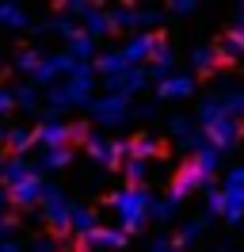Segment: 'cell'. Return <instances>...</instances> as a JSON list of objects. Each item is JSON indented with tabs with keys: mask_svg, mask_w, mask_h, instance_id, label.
I'll return each mask as SVG.
<instances>
[{
	"mask_svg": "<svg viewBox=\"0 0 244 252\" xmlns=\"http://www.w3.org/2000/svg\"><path fill=\"white\" fill-rule=\"evenodd\" d=\"M217 95L225 103V115H233L241 123L244 119V84H225V88H217Z\"/></svg>",
	"mask_w": 244,
	"mask_h": 252,
	"instance_id": "cell-25",
	"label": "cell"
},
{
	"mask_svg": "<svg viewBox=\"0 0 244 252\" xmlns=\"http://www.w3.org/2000/svg\"><path fill=\"white\" fill-rule=\"evenodd\" d=\"M12 229H15V221L4 214V206H0V241H12Z\"/></svg>",
	"mask_w": 244,
	"mask_h": 252,
	"instance_id": "cell-41",
	"label": "cell"
},
{
	"mask_svg": "<svg viewBox=\"0 0 244 252\" xmlns=\"http://www.w3.org/2000/svg\"><path fill=\"white\" fill-rule=\"evenodd\" d=\"M92 84H95V69L80 62L73 77H65V80H58V84L46 88V107H50V115L73 111V107H88L92 103Z\"/></svg>",
	"mask_w": 244,
	"mask_h": 252,
	"instance_id": "cell-1",
	"label": "cell"
},
{
	"mask_svg": "<svg viewBox=\"0 0 244 252\" xmlns=\"http://www.w3.org/2000/svg\"><path fill=\"white\" fill-rule=\"evenodd\" d=\"M202 233H206V218H191V221H183L180 229H176L172 245H176V252H183V249H191V245H198Z\"/></svg>",
	"mask_w": 244,
	"mask_h": 252,
	"instance_id": "cell-20",
	"label": "cell"
},
{
	"mask_svg": "<svg viewBox=\"0 0 244 252\" xmlns=\"http://www.w3.org/2000/svg\"><path fill=\"white\" fill-rule=\"evenodd\" d=\"M152 23H164L160 8H137V27H152Z\"/></svg>",
	"mask_w": 244,
	"mask_h": 252,
	"instance_id": "cell-38",
	"label": "cell"
},
{
	"mask_svg": "<svg viewBox=\"0 0 244 252\" xmlns=\"http://www.w3.org/2000/svg\"><path fill=\"white\" fill-rule=\"evenodd\" d=\"M0 27L4 31H30V16L19 4H0Z\"/></svg>",
	"mask_w": 244,
	"mask_h": 252,
	"instance_id": "cell-23",
	"label": "cell"
},
{
	"mask_svg": "<svg viewBox=\"0 0 244 252\" xmlns=\"http://www.w3.org/2000/svg\"><path fill=\"white\" fill-rule=\"evenodd\" d=\"M73 164V149H42L38 160H34V172H61V168H69Z\"/></svg>",
	"mask_w": 244,
	"mask_h": 252,
	"instance_id": "cell-19",
	"label": "cell"
},
{
	"mask_svg": "<svg viewBox=\"0 0 244 252\" xmlns=\"http://www.w3.org/2000/svg\"><path fill=\"white\" fill-rule=\"evenodd\" d=\"M149 252H176V245H172V237H152Z\"/></svg>",
	"mask_w": 244,
	"mask_h": 252,
	"instance_id": "cell-42",
	"label": "cell"
},
{
	"mask_svg": "<svg viewBox=\"0 0 244 252\" xmlns=\"http://www.w3.org/2000/svg\"><path fill=\"white\" fill-rule=\"evenodd\" d=\"M156 42H160V34H152V31H137L130 34L126 42H122V58L130 62V69H145V65L152 62V50H156Z\"/></svg>",
	"mask_w": 244,
	"mask_h": 252,
	"instance_id": "cell-10",
	"label": "cell"
},
{
	"mask_svg": "<svg viewBox=\"0 0 244 252\" xmlns=\"http://www.w3.org/2000/svg\"><path fill=\"white\" fill-rule=\"evenodd\" d=\"M111 12V27L115 31H134L137 27V8H107Z\"/></svg>",
	"mask_w": 244,
	"mask_h": 252,
	"instance_id": "cell-35",
	"label": "cell"
},
{
	"mask_svg": "<svg viewBox=\"0 0 244 252\" xmlns=\"http://www.w3.org/2000/svg\"><path fill=\"white\" fill-rule=\"evenodd\" d=\"M130 157H137V160H156L160 157V142L152 138V134H137L134 142H130Z\"/></svg>",
	"mask_w": 244,
	"mask_h": 252,
	"instance_id": "cell-28",
	"label": "cell"
},
{
	"mask_svg": "<svg viewBox=\"0 0 244 252\" xmlns=\"http://www.w3.org/2000/svg\"><path fill=\"white\" fill-rule=\"evenodd\" d=\"M88 115H92V123H99V126H122L134 119V107H130V99L103 92V95H92Z\"/></svg>",
	"mask_w": 244,
	"mask_h": 252,
	"instance_id": "cell-5",
	"label": "cell"
},
{
	"mask_svg": "<svg viewBox=\"0 0 244 252\" xmlns=\"http://www.w3.org/2000/svg\"><path fill=\"white\" fill-rule=\"evenodd\" d=\"M73 206L69 195L58 188V184H46V195H42V218L50 221V229L58 237H69L73 233Z\"/></svg>",
	"mask_w": 244,
	"mask_h": 252,
	"instance_id": "cell-3",
	"label": "cell"
},
{
	"mask_svg": "<svg viewBox=\"0 0 244 252\" xmlns=\"http://www.w3.org/2000/svg\"><path fill=\"white\" fill-rule=\"evenodd\" d=\"M225 214V195L221 188H206V218H221Z\"/></svg>",
	"mask_w": 244,
	"mask_h": 252,
	"instance_id": "cell-36",
	"label": "cell"
},
{
	"mask_svg": "<svg viewBox=\"0 0 244 252\" xmlns=\"http://www.w3.org/2000/svg\"><path fill=\"white\" fill-rule=\"evenodd\" d=\"M0 172H4V157H0Z\"/></svg>",
	"mask_w": 244,
	"mask_h": 252,
	"instance_id": "cell-47",
	"label": "cell"
},
{
	"mask_svg": "<svg viewBox=\"0 0 244 252\" xmlns=\"http://www.w3.org/2000/svg\"><path fill=\"white\" fill-rule=\"evenodd\" d=\"M145 73H149V84H164L176 73V50H172V42H168L164 34H160L156 50H152V62L145 65Z\"/></svg>",
	"mask_w": 244,
	"mask_h": 252,
	"instance_id": "cell-13",
	"label": "cell"
},
{
	"mask_svg": "<svg viewBox=\"0 0 244 252\" xmlns=\"http://www.w3.org/2000/svg\"><path fill=\"white\" fill-rule=\"evenodd\" d=\"M198 130L206 134V142H210L214 149H217V153H233V149H237V142L244 138L241 123H237L233 115H214L210 123H202Z\"/></svg>",
	"mask_w": 244,
	"mask_h": 252,
	"instance_id": "cell-6",
	"label": "cell"
},
{
	"mask_svg": "<svg viewBox=\"0 0 244 252\" xmlns=\"http://www.w3.org/2000/svg\"><path fill=\"white\" fill-rule=\"evenodd\" d=\"M180 206H183V203H180V199H172V195H164V199H152V210H149V218H152V221H172Z\"/></svg>",
	"mask_w": 244,
	"mask_h": 252,
	"instance_id": "cell-33",
	"label": "cell"
},
{
	"mask_svg": "<svg viewBox=\"0 0 244 252\" xmlns=\"http://www.w3.org/2000/svg\"><path fill=\"white\" fill-rule=\"evenodd\" d=\"M30 252H65V245H61L58 237L42 233V237H34V241H30Z\"/></svg>",
	"mask_w": 244,
	"mask_h": 252,
	"instance_id": "cell-37",
	"label": "cell"
},
{
	"mask_svg": "<svg viewBox=\"0 0 244 252\" xmlns=\"http://www.w3.org/2000/svg\"><path fill=\"white\" fill-rule=\"evenodd\" d=\"M217 58L221 62H244V23H233L225 38L217 42Z\"/></svg>",
	"mask_w": 244,
	"mask_h": 252,
	"instance_id": "cell-18",
	"label": "cell"
},
{
	"mask_svg": "<svg viewBox=\"0 0 244 252\" xmlns=\"http://www.w3.org/2000/svg\"><path fill=\"white\" fill-rule=\"evenodd\" d=\"M217 46H195L191 50V73H217Z\"/></svg>",
	"mask_w": 244,
	"mask_h": 252,
	"instance_id": "cell-24",
	"label": "cell"
},
{
	"mask_svg": "<svg viewBox=\"0 0 244 252\" xmlns=\"http://www.w3.org/2000/svg\"><path fill=\"white\" fill-rule=\"evenodd\" d=\"M15 107L19 111H38V84L34 80H23V84H12Z\"/></svg>",
	"mask_w": 244,
	"mask_h": 252,
	"instance_id": "cell-30",
	"label": "cell"
},
{
	"mask_svg": "<svg viewBox=\"0 0 244 252\" xmlns=\"http://www.w3.org/2000/svg\"><path fill=\"white\" fill-rule=\"evenodd\" d=\"M80 31L88 34V38H95V42H99L103 34H115V27H111V12L92 4V8H88V16L80 19Z\"/></svg>",
	"mask_w": 244,
	"mask_h": 252,
	"instance_id": "cell-16",
	"label": "cell"
},
{
	"mask_svg": "<svg viewBox=\"0 0 244 252\" xmlns=\"http://www.w3.org/2000/svg\"><path fill=\"white\" fill-rule=\"evenodd\" d=\"M237 23H244V4H241V8H237Z\"/></svg>",
	"mask_w": 244,
	"mask_h": 252,
	"instance_id": "cell-46",
	"label": "cell"
},
{
	"mask_svg": "<svg viewBox=\"0 0 244 252\" xmlns=\"http://www.w3.org/2000/svg\"><path fill=\"white\" fill-rule=\"evenodd\" d=\"M38 65H42V50L23 46L19 54H15V69H19V73H27V77H34V73H38Z\"/></svg>",
	"mask_w": 244,
	"mask_h": 252,
	"instance_id": "cell-32",
	"label": "cell"
},
{
	"mask_svg": "<svg viewBox=\"0 0 244 252\" xmlns=\"http://www.w3.org/2000/svg\"><path fill=\"white\" fill-rule=\"evenodd\" d=\"M134 119H156V103H141V107H134Z\"/></svg>",
	"mask_w": 244,
	"mask_h": 252,
	"instance_id": "cell-43",
	"label": "cell"
},
{
	"mask_svg": "<svg viewBox=\"0 0 244 252\" xmlns=\"http://www.w3.org/2000/svg\"><path fill=\"white\" fill-rule=\"evenodd\" d=\"M210 180L214 176L206 172V168H202V164H198V160H183V168L176 176H172V188H168V195H172V199H187V195H195V191H206L210 188Z\"/></svg>",
	"mask_w": 244,
	"mask_h": 252,
	"instance_id": "cell-7",
	"label": "cell"
},
{
	"mask_svg": "<svg viewBox=\"0 0 244 252\" xmlns=\"http://www.w3.org/2000/svg\"><path fill=\"white\" fill-rule=\"evenodd\" d=\"M99 225H103V221H99V214H95L92 206H73V237H76V241L92 237Z\"/></svg>",
	"mask_w": 244,
	"mask_h": 252,
	"instance_id": "cell-21",
	"label": "cell"
},
{
	"mask_svg": "<svg viewBox=\"0 0 244 252\" xmlns=\"http://www.w3.org/2000/svg\"><path fill=\"white\" fill-rule=\"evenodd\" d=\"M0 252H23V245L12 237V241H0Z\"/></svg>",
	"mask_w": 244,
	"mask_h": 252,
	"instance_id": "cell-44",
	"label": "cell"
},
{
	"mask_svg": "<svg viewBox=\"0 0 244 252\" xmlns=\"http://www.w3.org/2000/svg\"><path fill=\"white\" fill-rule=\"evenodd\" d=\"M69 54H73L76 62L92 65V62H95V38H88V34L80 31V34H76V38H73V42H69Z\"/></svg>",
	"mask_w": 244,
	"mask_h": 252,
	"instance_id": "cell-31",
	"label": "cell"
},
{
	"mask_svg": "<svg viewBox=\"0 0 244 252\" xmlns=\"http://www.w3.org/2000/svg\"><path fill=\"white\" fill-rule=\"evenodd\" d=\"M126 245H130V233H122L119 225H99L92 237L80 241L76 252H122Z\"/></svg>",
	"mask_w": 244,
	"mask_h": 252,
	"instance_id": "cell-11",
	"label": "cell"
},
{
	"mask_svg": "<svg viewBox=\"0 0 244 252\" xmlns=\"http://www.w3.org/2000/svg\"><path fill=\"white\" fill-rule=\"evenodd\" d=\"M195 12H198V4H195V0H176V4H168V16H195Z\"/></svg>",
	"mask_w": 244,
	"mask_h": 252,
	"instance_id": "cell-39",
	"label": "cell"
},
{
	"mask_svg": "<svg viewBox=\"0 0 244 252\" xmlns=\"http://www.w3.org/2000/svg\"><path fill=\"white\" fill-rule=\"evenodd\" d=\"M34 176V160L30 157H4V172H0V184L4 188H15Z\"/></svg>",
	"mask_w": 244,
	"mask_h": 252,
	"instance_id": "cell-17",
	"label": "cell"
},
{
	"mask_svg": "<svg viewBox=\"0 0 244 252\" xmlns=\"http://www.w3.org/2000/svg\"><path fill=\"white\" fill-rule=\"evenodd\" d=\"M34 31H50V34H61V38H65V42H73L76 34H80V23H76V19H69V16H54L50 19V23H42V27H34Z\"/></svg>",
	"mask_w": 244,
	"mask_h": 252,
	"instance_id": "cell-27",
	"label": "cell"
},
{
	"mask_svg": "<svg viewBox=\"0 0 244 252\" xmlns=\"http://www.w3.org/2000/svg\"><path fill=\"white\" fill-rule=\"evenodd\" d=\"M221 195L233 199V203H244V164H237V168H229V172H225V180H221Z\"/></svg>",
	"mask_w": 244,
	"mask_h": 252,
	"instance_id": "cell-29",
	"label": "cell"
},
{
	"mask_svg": "<svg viewBox=\"0 0 244 252\" xmlns=\"http://www.w3.org/2000/svg\"><path fill=\"white\" fill-rule=\"evenodd\" d=\"M0 73H4V69H0Z\"/></svg>",
	"mask_w": 244,
	"mask_h": 252,
	"instance_id": "cell-48",
	"label": "cell"
},
{
	"mask_svg": "<svg viewBox=\"0 0 244 252\" xmlns=\"http://www.w3.org/2000/svg\"><path fill=\"white\" fill-rule=\"evenodd\" d=\"M103 88L111 95L130 99V95H137V92H145V88H149V73H145V69H126V73H119V77H107Z\"/></svg>",
	"mask_w": 244,
	"mask_h": 252,
	"instance_id": "cell-14",
	"label": "cell"
},
{
	"mask_svg": "<svg viewBox=\"0 0 244 252\" xmlns=\"http://www.w3.org/2000/svg\"><path fill=\"white\" fill-rule=\"evenodd\" d=\"M198 130V123H191V119H183V115H168V134H172V138H176V142H187V138H191V134H195Z\"/></svg>",
	"mask_w": 244,
	"mask_h": 252,
	"instance_id": "cell-34",
	"label": "cell"
},
{
	"mask_svg": "<svg viewBox=\"0 0 244 252\" xmlns=\"http://www.w3.org/2000/svg\"><path fill=\"white\" fill-rule=\"evenodd\" d=\"M107 206L115 210L122 233H137V229H145V221H149L152 195L145 188H119V191H111Z\"/></svg>",
	"mask_w": 244,
	"mask_h": 252,
	"instance_id": "cell-2",
	"label": "cell"
},
{
	"mask_svg": "<svg viewBox=\"0 0 244 252\" xmlns=\"http://www.w3.org/2000/svg\"><path fill=\"white\" fill-rule=\"evenodd\" d=\"M149 176H152V164H149V160L130 157L126 164H122V180H126V188H145V184H149Z\"/></svg>",
	"mask_w": 244,
	"mask_h": 252,
	"instance_id": "cell-22",
	"label": "cell"
},
{
	"mask_svg": "<svg viewBox=\"0 0 244 252\" xmlns=\"http://www.w3.org/2000/svg\"><path fill=\"white\" fill-rule=\"evenodd\" d=\"M84 153H88L92 164L115 172V168H122V164L130 160V142H111V138H103V134H92L88 142H84Z\"/></svg>",
	"mask_w": 244,
	"mask_h": 252,
	"instance_id": "cell-4",
	"label": "cell"
},
{
	"mask_svg": "<svg viewBox=\"0 0 244 252\" xmlns=\"http://www.w3.org/2000/svg\"><path fill=\"white\" fill-rule=\"evenodd\" d=\"M8 111H15V95H12V88H8V84H0V119H4Z\"/></svg>",
	"mask_w": 244,
	"mask_h": 252,
	"instance_id": "cell-40",
	"label": "cell"
},
{
	"mask_svg": "<svg viewBox=\"0 0 244 252\" xmlns=\"http://www.w3.org/2000/svg\"><path fill=\"white\" fill-rule=\"evenodd\" d=\"M30 145H34V130H27V126H12L4 138V149H12V157H27Z\"/></svg>",
	"mask_w": 244,
	"mask_h": 252,
	"instance_id": "cell-26",
	"label": "cell"
},
{
	"mask_svg": "<svg viewBox=\"0 0 244 252\" xmlns=\"http://www.w3.org/2000/svg\"><path fill=\"white\" fill-rule=\"evenodd\" d=\"M34 145H42V149H69L73 145V123H65V119L46 111L42 123L34 126Z\"/></svg>",
	"mask_w": 244,
	"mask_h": 252,
	"instance_id": "cell-8",
	"label": "cell"
},
{
	"mask_svg": "<svg viewBox=\"0 0 244 252\" xmlns=\"http://www.w3.org/2000/svg\"><path fill=\"white\" fill-rule=\"evenodd\" d=\"M42 195H46V180L34 172L30 180H23V184L8 188V203L19 206V210H34V206H42Z\"/></svg>",
	"mask_w": 244,
	"mask_h": 252,
	"instance_id": "cell-12",
	"label": "cell"
},
{
	"mask_svg": "<svg viewBox=\"0 0 244 252\" xmlns=\"http://www.w3.org/2000/svg\"><path fill=\"white\" fill-rule=\"evenodd\" d=\"M195 73H172V77L164 80V84H156V99H191L195 95Z\"/></svg>",
	"mask_w": 244,
	"mask_h": 252,
	"instance_id": "cell-15",
	"label": "cell"
},
{
	"mask_svg": "<svg viewBox=\"0 0 244 252\" xmlns=\"http://www.w3.org/2000/svg\"><path fill=\"white\" fill-rule=\"evenodd\" d=\"M76 65H80V62H76L69 50H58V54H42V65H38V73H34L30 80L50 88V84H58V80L73 77V73H76Z\"/></svg>",
	"mask_w": 244,
	"mask_h": 252,
	"instance_id": "cell-9",
	"label": "cell"
},
{
	"mask_svg": "<svg viewBox=\"0 0 244 252\" xmlns=\"http://www.w3.org/2000/svg\"><path fill=\"white\" fill-rule=\"evenodd\" d=\"M8 203V188H4V184H0V206Z\"/></svg>",
	"mask_w": 244,
	"mask_h": 252,
	"instance_id": "cell-45",
	"label": "cell"
}]
</instances>
